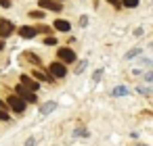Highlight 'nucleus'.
<instances>
[{
  "label": "nucleus",
  "mask_w": 153,
  "mask_h": 146,
  "mask_svg": "<svg viewBox=\"0 0 153 146\" xmlns=\"http://www.w3.org/2000/svg\"><path fill=\"white\" fill-rule=\"evenodd\" d=\"M17 96H19V98H23V100H27V102H36V92H30V90H25L21 84L17 86Z\"/></svg>",
  "instance_id": "39448f33"
},
{
  "label": "nucleus",
  "mask_w": 153,
  "mask_h": 146,
  "mask_svg": "<svg viewBox=\"0 0 153 146\" xmlns=\"http://www.w3.org/2000/svg\"><path fill=\"white\" fill-rule=\"evenodd\" d=\"M34 79H40V81H53L51 75H46L44 71H36V69H34Z\"/></svg>",
  "instance_id": "9d476101"
},
{
  "label": "nucleus",
  "mask_w": 153,
  "mask_h": 146,
  "mask_svg": "<svg viewBox=\"0 0 153 146\" xmlns=\"http://www.w3.org/2000/svg\"><path fill=\"white\" fill-rule=\"evenodd\" d=\"M13 29H15V27H13V23H11V21L0 19V38H2V40H4V38H9V36L13 34Z\"/></svg>",
  "instance_id": "20e7f679"
},
{
  "label": "nucleus",
  "mask_w": 153,
  "mask_h": 146,
  "mask_svg": "<svg viewBox=\"0 0 153 146\" xmlns=\"http://www.w3.org/2000/svg\"><path fill=\"white\" fill-rule=\"evenodd\" d=\"M7 106H11L15 113H23V111H25V100H23V98H19V96H9Z\"/></svg>",
  "instance_id": "f257e3e1"
},
{
  "label": "nucleus",
  "mask_w": 153,
  "mask_h": 146,
  "mask_svg": "<svg viewBox=\"0 0 153 146\" xmlns=\"http://www.w3.org/2000/svg\"><path fill=\"white\" fill-rule=\"evenodd\" d=\"M0 4H2V7L7 9V7H11V0H0Z\"/></svg>",
  "instance_id": "aec40b11"
},
{
  "label": "nucleus",
  "mask_w": 153,
  "mask_h": 146,
  "mask_svg": "<svg viewBox=\"0 0 153 146\" xmlns=\"http://www.w3.org/2000/svg\"><path fill=\"white\" fill-rule=\"evenodd\" d=\"M34 144H36V140H34V138H30V140L25 142V146H34Z\"/></svg>",
  "instance_id": "5701e85b"
},
{
  "label": "nucleus",
  "mask_w": 153,
  "mask_h": 146,
  "mask_svg": "<svg viewBox=\"0 0 153 146\" xmlns=\"http://www.w3.org/2000/svg\"><path fill=\"white\" fill-rule=\"evenodd\" d=\"M138 146H145V144H138Z\"/></svg>",
  "instance_id": "a878e982"
},
{
  "label": "nucleus",
  "mask_w": 153,
  "mask_h": 146,
  "mask_svg": "<svg viewBox=\"0 0 153 146\" xmlns=\"http://www.w3.org/2000/svg\"><path fill=\"white\" fill-rule=\"evenodd\" d=\"M40 7L42 9H48V11H55V13H59L63 9L61 2H57V0H40Z\"/></svg>",
  "instance_id": "0eeeda50"
},
{
  "label": "nucleus",
  "mask_w": 153,
  "mask_h": 146,
  "mask_svg": "<svg viewBox=\"0 0 153 146\" xmlns=\"http://www.w3.org/2000/svg\"><path fill=\"white\" fill-rule=\"evenodd\" d=\"M138 52H140L138 48H136V50H130V52H128V59H130V56H134V54H138Z\"/></svg>",
  "instance_id": "412c9836"
},
{
  "label": "nucleus",
  "mask_w": 153,
  "mask_h": 146,
  "mask_svg": "<svg viewBox=\"0 0 153 146\" xmlns=\"http://www.w3.org/2000/svg\"><path fill=\"white\" fill-rule=\"evenodd\" d=\"M36 29V34H48V32H53L51 27H46V25H38V27H34Z\"/></svg>",
  "instance_id": "2eb2a0df"
},
{
  "label": "nucleus",
  "mask_w": 153,
  "mask_h": 146,
  "mask_svg": "<svg viewBox=\"0 0 153 146\" xmlns=\"http://www.w3.org/2000/svg\"><path fill=\"white\" fill-rule=\"evenodd\" d=\"M23 61H30L32 65H38V63H40V59H38L34 52H23Z\"/></svg>",
  "instance_id": "f8f14e48"
},
{
  "label": "nucleus",
  "mask_w": 153,
  "mask_h": 146,
  "mask_svg": "<svg viewBox=\"0 0 153 146\" xmlns=\"http://www.w3.org/2000/svg\"><path fill=\"white\" fill-rule=\"evenodd\" d=\"M55 109H57V104H55V102H46V104H42L40 113H44V115H46V113H51V111H55Z\"/></svg>",
  "instance_id": "4468645a"
},
{
  "label": "nucleus",
  "mask_w": 153,
  "mask_h": 146,
  "mask_svg": "<svg viewBox=\"0 0 153 146\" xmlns=\"http://www.w3.org/2000/svg\"><path fill=\"white\" fill-rule=\"evenodd\" d=\"M2 48H4V40H0V52H2Z\"/></svg>",
  "instance_id": "393cba45"
},
{
  "label": "nucleus",
  "mask_w": 153,
  "mask_h": 146,
  "mask_svg": "<svg viewBox=\"0 0 153 146\" xmlns=\"http://www.w3.org/2000/svg\"><path fill=\"white\" fill-rule=\"evenodd\" d=\"M55 29H59V32H69L71 27H69V23H67V21L57 19V21H55Z\"/></svg>",
  "instance_id": "1a4fd4ad"
},
{
  "label": "nucleus",
  "mask_w": 153,
  "mask_h": 146,
  "mask_svg": "<svg viewBox=\"0 0 153 146\" xmlns=\"http://www.w3.org/2000/svg\"><path fill=\"white\" fill-rule=\"evenodd\" d=\"M122 4H124V7H128V9H132V7H136V4H138V0H122Z\"/></svg>",
  "instance_id": "dca6fc26"
},
{
  "label": "nucleus",
  "mask_w": 153,
  "mask_h": 146,
  "mask_svg": "<svg viewBox=\"0 0 153 146\" xmlns=\"http://www.w3.org/2000/svg\"><path fill=\"white\" fill-rule=\"evenodd\" d=\"M59 59H61L63 63H76V52L69 50V48H61V50H59Z\"/></svg>",
  "instance_id": "423d86ee"
},
{
  "label": "nucleus",
  "mask_w": 153,
  "mask_h": 146,
  "mask_svg": "<svg viewBox=\"0 0 153 146\" xmlns=\"http://www.w3.org/2000/svg\"><path fill=\"white\" fill-rule=\"evenodd\" d=\"M30 17H32V19H42V17H44V13H42V11H32V13H30Z\"/></svg>",
  "instance_id": "f3484780"
},
{
  "label": "nucleus",
  "mask_w": 153,
  "mask_h": 146,
  "mask_svg": "<svg viewBox=\"0 0 153 146\" xmlns=\"http://www.w3.org/2000/svg\"><path fill=\"white\" fill-rule=\"evenodd\" d=\"M19 36L21 38H36V29L30 25H23V27H19Z\"/></svg>",
  "instance_id": "6e6552de"
},
{
  "label": "nucleus",
  "mask_w": 153,
  "mask_h": 146,
  "mask_svg": "<svg viewBox=\"0 0 153 146\" xmlns=\"http://www.w3.org/2000/svg\"><path fill=\"white\" fill-rule=\"evenodd\" d=\"M101 75H103V71H97V73H94V81H99V79H101Z\"/></svg>",
  "instance_id": "4be33fe9"
},
{
  "label": "nucleus",
  "mask_w": 153,
  "mask_h": 146,
  "mask_svg": "<svg viewBox=\"0 0 153 146\" xmlns=\"http://www.w3.org/2000/svg\"><path fill=\"white\" fill-rule=\"evenodd\" d=\"M111 94L117 96V98H120V96H126V94H128V88H126V86H117V88H113Z\"/></svg>",
  "instance_id": "ddd939ff"
},
{
  "label": "nucleus",
  "mask_w": 153,
  "mask_h": 146,
  "mask_svg": "<svg viewBox=\"0 0 153 146\" xmlns=\"http://www.w3.org/2000/svg\"><path fill=\"white\" fill-rule=\"evenodd\" d=\"M107 2H111L113 7H117V9H120V0H107Z\"/></svg>",
  "instance_id": "b1692460"
},
{
  "label": "nucleus",
  "mask_w": 153,
  "mask_h": 146,
  "mask_svg": "<svg viewBox=\"0 0 153 146\" xmlns=\"http://www.w3.org/2000/svg\"><path fill=\"white\" fill-rule=\"evenodd\" d=\"M44 44H48V46H55V44H57V40H55L53 36H48V38L44 40Z\"/></svg>",
  "instance_id": "a211bd4d"
},
{
  "label": "nucleus",
  "mask_w": 153,
  "mask_h": 146,
  "mask_svg": "<svg viewBox=\"0 0 153 146\" xmlns=\"http://www.w3.org/2000/svg\"><path fill=\"white\" fill-rule=\"evenodd\" d=\"M19 79H21L19 84H21L25 90H30V92H38V81H36V79H32L30 75H21Z\"/></svg>",
  "instance_id": "7ed1b4c3"
},
{
  "label": "nucleus",
  "mask_w": 153,
  "mask_h": 146,
  "mask_svg": "<svg viewBox=\"0 0 153 146\" xmlns=\"http://www.w3.org/2000/svg\"><path fill=\"white\" fill-rule=\"evenodd\" d=\"M76 136H88V131L82 129V127H78V129H76Z\"/></svg>",
  "instance_id": "6ab92c4d"
},
{
  "label": "nucleus",
  "mask_w": 153,
  "mask_h": 146,
  "mask_svg": "<svg viewBox=\"0 0 153 146\" xmlns=\"http://www.w3.org/2000/svg\"><path fill=\"white\" fill-rule=\"evenodd\" d=\"M0 119H2V121L9 119V106H7V102H2V100H0Z\"/></svg>",
  "instance_id": "9b49d317"
},
{
  "label": "nucleus",
  "mask_w": 153,
  "mask_h": 146,
  "mask_svg": "<svg viewBox=\"0 0 153 146\" xmlns=\"http://www.w3.org/2000/svg\"><path fill=\"white\" fill-rule=\"evenodd\" d=\"M48 71H51L53 77H65V75H67V69H65L63 63H51Z\"/></svg>",
  "instance_id": "f03ea898"
}]
</instances>
